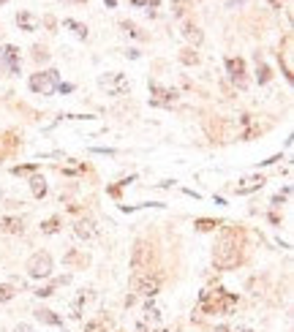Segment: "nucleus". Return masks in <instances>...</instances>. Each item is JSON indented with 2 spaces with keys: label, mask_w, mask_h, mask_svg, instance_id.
Here are the masks:
<instances>
[{
  "label": "nucleus",
  "mask_w": 294,
  "mask_h": 332,
  "mask_svg": "<svg viewBox=\"0 0 294 332\" xmlns=\"http://www.w3.org/2000/svg\"><path fill=\"white\" fill-rule=\"evenodd\" d=\"M240 242L237 237L232 234V232H226L224 237H221V242L215 245V250H212V262H215V267L218 270H234L240 264Z\"/></svg>",
  "instance_id": "nucleus-1"
},
{
  "label": "nucleus",
  "mask_w": 294,
  "mask_h": 332,
  "mask_svg": "<svg viewBox=\"0 0 294 332\" xmlns=\"http://www.w3.org/2000/svg\"><path fill=\"white\" fill-rule=\"evenodd\" d=\"M202 311H207V313H232L234 311V305H237V297L234 294H226V291H221V289H207V291H202Z\"/></svg>",
  "instance_id": "nucleus-2"
},
{
  "label": "nucleus",
  "mask_w": 294,
  "mask_h": 332,
  "mask_svg": "<svg viewBox=\"0 0 294 332\" xmlns=\"http://www.w3.org/2000/svg\"><path fill=\"white\" fill-rule=\"evenodd\" d=\"M60 84V76L57 71H38V74L30 76V90L38 93V96H52Z\"/></svg>",
  "instance_id": "nucleus-3"
},
{
  "label": "nucleus",
  "mask_w": 294,
  "mask_h": 332,
  "mask_svg": "<svg viewBox=\"0 0 294 332\" xmlns=\"http://www.w3.org/2000/svg\"><path fill=\"white\" fill-rule=\"evenodd\" d=\"M28 275L35 278V281H41V278H49L52 275V256H49L47 250H38V253H33V256L28 259Z\"/></svg>",
  "instance_id": "nucleus-4"
},
{
  "label": "nucleus",
  "mask_w": 294,
  "mask_h": 332,
  "mask_svg": "<svg viewBox=\"0 0 294 332\" xmlns=\"http://www.w3.org/2000/svg\"><path fill=\"white\" fill-rule=\"evenodd\" d=\"M98 84H101L104 90H106V96H115V98L125 96V93H128V87H131L128 79H125V74H117V71L98 76Z\"/></svg>",
  "instance_id": "nucleus-5"
},
{
  "label": "nucleus",
  "mask_w": 294,
  "mask_h": 332,
  "mask_svg": "<svg viewBox=\"0 0 294 332\" xmlns=\"http://www.w3.org/2000/svg\"><path fill=\"white\" fill-rule=\"evenodd\" d=\"M131 291H139V294H144V297H153V294H158V289H161V275H153L150 272H137V275L131 278Z\"/></svg>",
  "instance_id": "nucleus-6"
},
{
  "label": "nucleus",
  "mask_w": 294,
  "mask_h": 332,
  "mask_svg": "<svg viewBox=\"0 0 294 332\" xmlns=\"http://www.w3.org/2000/svg\"><path fill=\"white\" fill-rule=\"evenodd\" d=\"M137 330L139 332H166L164 321H161V313L153 308V305H147L144 308V316H139L137 321Z\"/></svg>",
  "instance_id": "nucleus-7"
},
{
  "label": "nucleus",
  "mask_w": 294,
  "mask_h": 332,
  "mask_svg": "<svg viewBox=\"0 0 294 332\" xmlns=\"http://www.w3.org/2000/svg\"><path fill=\"white\" fill-rule=\"evenodd\" d=\"M150 248H147V242L139 240L137 245H134V256H131V270L137 272H150Z\"/></svg>",
  "instance_id": "nucleus-8"
},
{
  "label": "nucleus",
  "mask_w": 294,
  "mask_h": 332,
  "mask_svg": "<svg viewBox=\"0 0 294 332\" xmlns=\"http://www.w3.org/2000/svg\"><path fill=\"white\" fill-rule=\"evenodd\" d=\"M226 71H229V79L237 84L240 90H245L248 79H245V63H242V57H229L226 60Z\"/></svg>",
  "instance_id": "nucleus-9"
},
{
  "label": "nucleus",
  "mask_w": 294,
  "mask_h": 332,
  "mask_svg": "<svg viewBox=\"0 0 294 332\" xmlns=\"http://www.w3.org/2000/svg\"><path fill=\"white\" fill-rule=\"evenodd\" d=\"M150 93H153V104L156 106H172L174 101H177V93L169 90V87H161L158 82H150Z\"/></svg>",
  "instance_id": "nucleus-10"
},
{
  "label": "nucleus",
  "mask_w": 294,
  "mask_h": 332,
  "mask_svg": "<svg viewBox=\"0 0 294 332\" xmlns=\"http://www.w3.org/2000/svg\"><path fill=\"white\" fill-rule=\"evenodd\" d=\"M278 55H280V60H283V76L292 79L294 76V41H292V35L283 38V49H280Z\"/></svg>",
  "instance_id": "nucleus-11"
},
{
  "label": "nucleus",
  "mask_w": 294,
  "mask_h": 332,
  "mask_svg": "<svg viewBox=\"0 0 294 332\" xmlns=\"http://www.w3.org/2000/svg\"><path fill=\"white\" fill-rule=\"evenodd\" d=\"M0 63L8 68V74H19V49L6 44V47L0 49Z\"/></svg>",
  "instance_id": "nucleus-12"
},
{
  "label": "nucleus",
  "mask_w": 294,
  "mask_h": 332,
  "mask_svg": "<svg viewBox=\"0 0 294 332\" xmlns=\"http://www.w3.org/2000/svg\"><path fill=\"white\" fill-rule=\"evenodd\" d=\"M264 185V177L261 174H253V177H245V180H240L234 185V194L237 196H245V194H253V191H259Z\"/></svg>",
  "instance_id": "nucleus-13"
},
{
  "label": "nucleus",
  "mask_w": 294,
  "mask_h": 332,
  "mask_svg": "<svg viewBox=\"0 0 294 332\" xmlns=\"http://www.w3.org/2000/svg\"><path fill=\"white\" fill-rule=\"evenodd\" d=\"M74 234L79 237V240H96V237H98V229H96V223L90 221V218H79V221H76V226H74Z\"/></svg>",
  "instance_id": "nucleus-14"
},
{
  "label": "nucleus",
  "mask_w": 294,
  "mask_h": 332,
  "mask_svg": "<svg viewBox=\"0 0 294 332\" xmlns=\"http://www.w3.org/2000/svg\"><path fill=\"white\" fill-rule=\"evenodd\" d=\"M183 38H185V41H191V44H196V47H199L202 41H205L202 30H199L196 25H193V22H185V25H183Z\"/></svg>",
  "instance_id": "nucleus-15"
},
{
  "label": "nucleus",
  "mask_w": 294,
  "mask_h": 332,
  "mask_svg": "<svg viewBox=\"0 0 294 332\" xmlns=\"http://www.w3.org/2000/svg\"><path fill=\"white\" fill-rule=\"evenodd\" d=\"M17 25H19L22 30H28V33L38 30V19H35L33 14H28V11H22V14H17Z\"/></svg>",
  "instance_id": "nucleus-16"
},
{
  "label": "nucleus",
  "mask_w": 294,
  "mask_h": 332,
  "mask_svg": "<svg viewBox=\"0 0 294 332\" xmlns=\"http://www.w3.org/2000/svg\"><path fill=\"white\" fill-rule=\"evenodd\" d=\"M0 232H6V234H22V221L19 218H0Z\"/></svg>",
  "instance_id": "nucleus-17"
},
{
  "label": "nucleus",
  "mask_w": 294,
  "mask_h": 332,
  "mask_svg": "<svg viewBox=\"0 0 294 332\" xmlns=\"http://www.w3.org/2000/svg\"><path fill=\"white\" fill-rule=\"evenodd\" d=\"M35 318H38L41 324H52V327H57L63 321L60 316H55V311H47V308H38V311H35Z\"/></svg>",
  "instance_id": "nucleus-18"
},
{
  "label": "nucleus",
  "mask_w": 294,
  "mask_h": 332,
  "mask_svg": "<svg viewBox=\"0 0 294 332\" xmlns=\"http://www.w3.org/2000/svg\"><path fill=\"white\" fill-rule=\"evenodd\" d=\"M30 191H33L35 199H44V196H47V180H44L41 174H35L33 180H30Z\"/></svg>",
  "instance_id": "nucleus-19"
},
{
  "label": "nucleus",
  "mask_w": 294,
  "mask_h": 332,
  "mask_svg": "<svg viewBox=\"0 0 294 332\" xmlns=\"http://www.w3.org/2000/svg\"><path fill=\"white\" fill-rule=\"evenodd\" d=\"M63 28H69L71 33L76 35V38H87V28H85L82 22H76V19H66V22H63Z\"/></svg>",
  "instance_id": "nucleus-20"
},
{
  "label": "nucleus",
  "mask_w": 294,
  "mask_h": 332,
  "mask_svg": "<svg viewBox=\"0 0 294 332\" xmlns=\"http://www.w3.org/2000/svg\"><path fill=\"white\" fill-rule=\"evenodd\" d=\"M270 76H273V74H270V68H267V63L256 57V82L267 84V82H270Z\"/></svg>",
  "instance_id": "nucleus-21"
},
{
  "label": "nucleus",
  "mask_w": 294,
  "mask_h": 332,
  "mask_svg": "<svg viewBox=\"0 0 294 332\" xmlns=\"http://www.w3.org/2000/svg\"><path fill=\"white\" fill-rule=\"evenodd\" d=\"M41 232L44 234H57V232H60V218H57V215L47 218V221L41 223Z\"/></svg>",
  "instance_id": "nucleus-22"
},
{
  "label": "nucleus",
  "mask_w": 294,
  "mask_h": 332,
  "mask_svg": "<svg viewBox=\"0 0 294 332\" xmlns=\"http://www.w3.org/2000/svg\"><path fill=\"white\" fill-rule=\"evenodd\" d=\"M63 262L66 264H87V256H82V253H76V250H71V253H66V256H63Z\"/></svg>",
  "instance_id": "nucleus-23"
},
{
  "label": "nucleus",
  "mask_w": 294,
  "mask_h": 332,
  "mask_svg": "<svg viewBox=\"0 0 294 332\" xmlns=\"http://www.w3.org/2000/svg\"><path fill=\"white\" fill-rule=\"evenodd\" d=\"M180 60H183L185 66H196V63H199V55L193 52V49H183V55H180Z\"/></svg>",
  "instance_id": "nucleus-24"
},
{
  "label": "nucleus",
  "mask_w": 294,
  "mask_h": 332,
  "mask_svg": "<svg viewBox=\"0 0 294 332\" xmlns=\"http://www.w3.org/2000/svg\"><path fill=\"white\" fill-rule=\"evenodd\" d=\"M11 297H14V289L8 283H0V302H8Z\"/></svg>",
  "instance_id": "nucleus-25"
},
{
  "label": "nucleus",
  "mask_w": 294,
  "mask_h": 332,
  "mask_svg": "<svg viewBox=\"0 0 294 332\" xmlns=\"http://www.w3.org/2000/svg\"><path fill=\"white\" fill-rule=\"evenodd\" d=\"M33 60H35V63H47V60H49V52H47L44 47H35V49H33Z\"/></svg>",
  "instance_id": "nucleus-26"
},
{
  "label": "nucleus",
  "mask_w": 294,
  "mask_h": 332,
  "mask_svg": "<svg viewBox=\"0 0 294 332\" xmlns=\"http://www.w3.org/2000/svg\"><path fill=\"white\" fill-rule=\"evenodd\" d=\"M85 332H106V324H104V321H87V324H85Z\"/></svg>",
  "instance_id": "nucleus-27"
},
{
  "label": "nucleus",
  "mask_w": 294,
  "mask_h": 332,
  "mask_svg": "<svg viewBox=\"0 0 294 332\" xmlns=\"http://www.w3.org/2000/svg\"><path fill=\"white\" fill-rule=\"evenodd\" d=\"M218 226V221H207V218H202V221H196V229L199 232H210V229Z\"/></svg>",
  "instance_id": "nucleus-28"
},
{
  "label": "nucleus",
  "mask_w": 294,
  "mask_h": 332,
  "mask_svg": "<svg viewBox=\"0 0 294 332\" xmlns=\"http://www.w3.org/2000/svg\"><path fill=\"white\" fill-rule=\"evenodd\" d=\"M131 3H134V6H144V8H156L161 0H131Z\"/></svg>",
  "instance_id": "nucleus-29"
},
{
  "label": "nucleus",
  "mask_w": 294,
  "mask_h": 332,
  "mask_svg": "<svg viewBox=\"0 0 294 332\" xmlns=\"http://www.w3.org/2000/svg\"><path fill=\"white\" fill-rule=\"evenodd\" d=\"M33 169H35V164H30V166H14L11 172H14V174H30Z\"/></svg>",
  "instance_id": "nucleus-30"
},
{
  "label": "nucleus",
  "mask_w": 294,
  "mask_h": 332,
  "mask_svg": "<svg viewBox=\"0 0 294 332\" xmlns=\"http://www.w3.org/2000/svg\"><path fill=\"white\" fill-rule=\"evenodd\" d=\"M248 0H226V8H240V6H245Z\"/></svg>",
  "instance_id": "nucleus-31"
},
{
  "label": "nucleus",
  "mask_w": 294,
  "mask_h": 332,
  "mask_svg": "<svg viewBox=\"0 0 294 332\" xmlns=\"http://www.w3.org/2000/svg\"><path fill=\"white\" fill-rule=\"evenodd\" d=\"M57 90H60V93H71V90H74V84H57Z\"/></svg>",
  "instance_id": "nucleus-32"
},
{
  "label": "nucleus",
  "mask_w": 294,
  "mask_h": 332,
  "mask_svg": "<svg viewBox=\"0 0 294 332\" xmlns=\"http://www.w3.org/2000/svg\"><path fill=\"white\" fill-rule=\"evenodd\" d=\"M14 332H33V327H30V324H19Z\"/></svg>",
  "instance_id": "nucleus-33"
},
{
  "label": "nucleus",
  "mask_w": 294,
  "mask_h": 332,
  "mask_svg": "<svg viewBox=\"0 0 294 332\" xmlns=\"http://www.w3.org/2000/svg\"><path fill=\"white\" fill-rule=\"evenodd\" d=\"M104 3H106L109 8H115V0H104Z\"/></svg>",
  "instance_id": "nucleus-34"
},
{
  "label": "nucleus",
  "mask_w": 294,
  "mask_h": 332,
  "mask_svg": "<svg viewBox=\"0 0 294 332\" xmlns=\"http://www.w3.org/2000/svg\"><path fill=\"white\" fill-rule=\"evenodd\" d=\"M215 332H229V330H226V327H218V330H215Z\"/></svg>",
  "instance_id": "nucleus-35"
},
{
  "label": "nucleus",
  "mask_w": 294,
  "mask_h": 332,
  "mask_svg": "<svg viewBox=\"0 0 294 332\" xmlns=\"http://www.w3.org/2000/svg\"><path fill=\"white\" fill-rule=\"evenodd\" d=\"M237 332H253V330H237Z\"/></svg>",
  "instance_id": "nucleus-36"
},
{
  "label": "nucleus",
  "mask_w": 294,
  "mask_h": 332,
  "mask_svg": "<svg viewBox=\"0 0 294 332\" xmlns=\"http://www.w3.org/2000/svg\"><path fill=\"white\" fill-rule=\"evenodd\" d=\"M3 3H8V0H0V6H3Z\"/></svg>",
  "instance_id": "nucleus-37"
},
{
  "label": "nucleus",
  "mask_w": 294,
  "mask_h": 332,
  "mask_svg": "<svg viewBox=\"0 0 294 332\" xmlns=\"http://www.w3.org/2000/svg\"><path fill=\"white\" fill-rule=\"evenodd\" d=\"M79 3H85V0H79Z\"/></svg>",
  "instance_id": "nucleus-38"
}]
</instances>
